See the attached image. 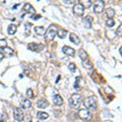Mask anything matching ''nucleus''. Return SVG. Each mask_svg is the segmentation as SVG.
<instances>
[{
  "label": "nucleus",
  "mask_w": 122,
  "mask_h": 122,
  "mask_svg": "<svg viewBox=\"0 0 122 122\" xmlns=\"http://www.w3.org/2000/svg\"><path fill=\"white\" fill-rule=\"evenodd\" d=\"M83 105L86 109H90L92 111H96L97 110V100L95 97H87L83 101Z\"/></svg>",
  "instance_id": "nucleus-1"
},
{
  "label": "nucleus",
  "mask_w": 122,
  "mask_h": 122,
  "mask_svg": "<svg viewBox=\"0 0 122 122\" xmlns=\"http://www.w3.org/2000/svg\"><path fill=\"white\" fill-rule=\"evenodd\" d=\"M81 103V96L79 94H73L69 99V106L71 108L76 109Z\"/></svg>",
  "instance_id": "nucleus-2"
},
{
  "label": "nucleus",
  "mask_w": 122,
  "mask_h": 122,
  "mask_svg": "<svg viewBox=\"0 0 122 122\" xmlns=\"http://www.w3.org/2000/svg\"><path fill=\"white\" fill-rule=\"evenodd\" d=\"M57 26L55 25H51L49 28L46 30V34H45V36L46 38H47V40L49 41H52L53 39H54V37L56 36V34H57Z\"/></svg>",
  "instance_id": "nucleus-3"
},
{
  "label": "nucleus",
  "mask_w": 122,
  "mask_h": 122,
  "mask_svg": "<svg viewBox=\"0 0 122 122\" xmlns=\"http://www.w3.org/2000/svg\"><path fill=\"white\" fill-rule=\"evenodd\" d=\"M78 116L85 121H89L93 118V114H92L89 110L86 109H81L78 112Z\"/></svg>",
  "instance_id": "nucleus-4"
},
{
  "label": "nucleus",
  "mask_w": 122,
  "mask_h": 122,
  "mask_svg": "<svg viewBox=\"0 0 122 122\" xmlns=\"http://www.w3.org/2000/svg\"><path fill=\"white\" fill-rule=\"evenodd\" d=\"M13 117H14V119L18 121V122H20L24 120V112H22V110L20 108H15L14 109V111H13Z\"/></svg>",
  "instance_id": "nucleus-5"
},
{
  "label": "nucleus",
  "mask_w": 122,
  "mask_h": 122,
  "mask_svg": "<svg viewBox=\"0 0 122 122\" xmlns=\"http://www.w3.org/2000/svg\"><path fill=\"white\" fill-rule=\"evenodd\" d=\"M85 12V6H83L81 3H77V4H75L74 7H73V13L75 15H77V16H81Z\"/></svg>",
  "instance_id": "nucleus-6"
},
{
  "label": "nucleus",
  "mask_w": 122,
  "mask_h": 122,
  "mask_svg": "<svg viewBox=\"0 0 122 122\" xmlns=\"http://www.w3.org/2000/svg\"><path fill=\"white\" fill-rule=\"evenodd\" d=\"M104 10V1H97L94 5V11L96 13H101Z\"/></svg>",
  "instance_id": "nucleus-7"
},
{
  "label": "nucleus",
  "mask_w": 122,
  "mask_h": 122,
  "mask_svg": "<svg viewBox=\"0 0 122 122\" xmlns=\"http://www.w3.org/2000/svg\"><path fill=\"white\" fill-rule=\"evenodd\" d=\"M29 49L34 52H39L41 50H43L44 46H42L40 44H36V43H30V44H29Z\"/></svg>",
  "instance_id": "nucleus-8"
},
{
  "label": "nucleus",
  "mask_w": 122,
  "mask_h": 122,
  "mask_svg": "<svg viewBox=\"0 0 122 122\" xmlns=\"http://www.w3.org/2000/svg\"><path fill=\"white\" fill-rule=\"evenodd\" d=\"M22 10H24V12L25 13H30V15H32V17H33V15L35 14V9H34V7L30 4V3H25V4L24 5V8H22Z\"/></svg>",
  "instance_id": "nucleus-9"
},
{
  "label": "nucleus",
  "mask_w": 122,
  "mask_h": 122,
  "mask_svg": "<svg viewBox=\"0 0 122 122\" xmlns=\"http://www.w3.org/2000/svg\"><path fill=\"white\" fill-rule=\"evenodd\" d=\"M32 107V102H30L29 99H24L21 102H20V109L22 110H26Z\"/></svg>",
  "instance_id": "nucleus-10"
},
{
  "label": "nucleus",
  "mask_w": 122,
  "mask_h": 122,
  "mask_svg": "<svg viewBox=\"0 0 122 122\" xmlns=\"http://www.w3.org/2000/svg\"><path fill=\"white\" fill-rule=\"evenodd\" d=\"M62 51L65 55H68V56H74L75 54V51L74 49H72L70 47H68V46H64V47L62 48Z\"/></svg>",
  "instance_id": "nucleus-11"
},
{
  "label": "nucleus",
  "mask_w": 122,
  "mask_h": 122,
  "mask_svg": "<svg viewBox=\"0 0 122 122\" xmlns=\"http://www.w3.org/2000/svg\"><path fill=\"white\" fill-rule=\"evenodd\" d=\"M48 105H49V103L46 101L45 99H39V100H38V102H37V106L39 107V108H41V109L47 108Z\"/></svg>",
  "instance_id": "nucleus-12"
},
{
  "label": "nucleus",
  "mask_w": 122,
  "mask_h": 122,
  "mask_svg": "<svg viewBox=\"0 0 122 122\" xmlns=\"http://www.w3.org/2000/svg\"><path fill=\"white\" fill-rule=\"evenodd\" d=\"M53 102H54V104L57 105V106H61L63 104V99L61 98L60 95H55V96H53Z\"/></svg>",
  "instance_id": "nucleus-13"
},
{
  "label": "nucleus",
  "mask_w": 122,
  "mask_h": 122,
  "mask_svg": "<svg viewBox=\"0 0 122 122\" xmlns=\"http://www.w3.org/2000/svg\"><path fill=\"white\" fill-rule=\"evenodd\" d=\"M69 40L72 42V43H74L75 45H79L81 44V39H79V37H77L75 35V34H70L69 35Z\"/></svg>",
  "instance_id": "nucleus-14"
},
{
  "label": "nucleus",
  "mask_w": 122,
  "mask_h": 122,
  "mask_svg": "<svg viewBox=\"0 0 122 122\" xmlns=\"http://www.w3.org/2000/svg\"><path fill=\"white\" fill-rule=\"evenodd\" d=\"M92 18L91 16H86L85 18H83V25H85V26L86 29H91L92 28Z\"/></svg>",
  "instance_id": "nucleus-15"
},
{
  "label": "nucleus",
  "mask_w": 122,
  "mask_h": 122,
  "mask_svg": "<svg viewBox=\"0 0 122 122\" xmlns=\"http://www.w3.org/2000/svg\"><path fill=\"white\" fill-rule=\"evenodd\" d=\"M35 32H36V34L37 35H45L46 34V29L44 28V26H36L35 29Z\"/></svg>",
  "instance_id": "nucleus-16"
},
{
  "label": "nucleus",
  "mask_w": 122,
  "mask_h": 122,
  "mask_svg": "<svg viewBox=\"0 0 122 122\" xmlns=\"http://www.w3.org/2000/svg\"><path fill=\"white\" fill-rule=\"evenodd\" d=\"M57 35H58V37L61 38V39H64L67 35V30H63V29H59L58 30H57Z\"/></svg>",
  "instance_id": "nucleus-17"
},
{
  "label": "nucleus",
  "mask_w": 122,
  "mask_h": 122,
  "mask_svg": "<svg viewBox=\"0 0 122 122\" xmlns=\"http://www.w3.org/2000/svg\"><path fill=\"white\" fill-rule=\"evenodd\" d=\"M82 66L85 67L86 69H92V67H93V63H92L90 60L86 59V60L82 61Z\"/></svg>",
  "instance_id": "nucleus-18"
},
{
  "label": "nucleus",
  "mask_w": 122,
  "mask_h": 122,
  "mask_svg": "<svg viewBox=\"0 0 122 122\" xmlns=\"http://www.w3.org/2000/svg\"><path fill=\"white\" fill-rule=\"evenodd\" d=\"M37 116H38V118H39V119H41V120H46V119H47V118L49 117L48 113H46V112H42V111L38 112Z\"/></svg>",
  "instance_id": "nucleus-19"
},
{
  "label": "nucleus",
  "mask_w": 122,
  "mask_h": 122,
  "mask_svg": "<svg viewBox=\"0 0 122 122\" xmlns=\"http://www.w3.org/2000/svg\"><path fill=\"white\" fill-rule=\"evenodd\" d=\"M106 15L108 16V18H113L115 15V11L113 8H107L106 9Z\"/></svg>",
  "instance_id": "nucleus-20"
},
{
  "label": "nucleus",
  "mask_w": 122,
  "mask_h": 122,
  "mask_svg": "<svg viewBox=\"0 0 122 122\" xmlns=\"http://www.w3.org/2000/svg\"><path fill=\"white\" fill-rule=\"evenodd\" d=\"M15 32H16V25H8V29H7V33H8L9 35H13Z\"/></svg>",
  "instance_id": "nucleus-21"
},
{
  "label": "nucleus",
  "mask_w": 122,
  "mask_h": 122,
  "mask_svg": "<svg viewBox=\"0 0 122 122\" xmlns=\"http://www.w3.org/2000/svg\"><path fill=\"white\" fill-rule=\"evenodd\" d=\"M78 55L81 58V60H86L87 58V53L85 50H82V49H81V50L78 51Z\"/></svg>",
  "instance_id": "nucleus-22"
},
{
  "label": "nucleus",
  "mask_w": 122,
  "mask_h": 122,
  "mask_svg": "<svg viewBox=\"0 0 122 122\" xmlns=\"http://www.w3.org/2000/svg\"><path fill=\"white\" fill-rule=\"evenodd\" d=\"M3 51H4L3 53H6V54L8 55V56H12V55H13V53H14L12 49H11V48H8V47L4 48V49H3Z\"/></svg>",
  "instance_id": "nucleus-23"
},
{
  "label": "nucleus",
  "mask_w": 122,
  "mask_h": 122,
  "mask_svg": "<svg viewBox=\"0 0 122 122\" xmlns=\"http://www.w3.org/2000/svg\"><path fill=\"white\" fill-rule=\"evenodd\" d=\"M114 25H115V21H114L113 18H107V20H106V25L107 26L111 28V26H113Z\"/></svg>",
  "instance_id": "nucleus-24"
},
{
  "label": "nucleus",
  "mask_w": 122,
  "mask_h": 122,
  "mask_svg": "<svg viewBox=\"0 0 122 122\" xmlns=\"http://www.w3.org/2000/svg\"><path fill=\"white\" fill-rule=\"evenodd\" d=\"M79 79H81V77H79V76H77V77L75 78V82H74V89H75V90H79V89H81V86L78 85Z\"/></svg>",
  "instance_id": "nucleus-25"
},
{
  "label": "nucleus",
  "mask_w": 122,
  "mask_h": 122,
  "mask_svg": "<svg viewBox=\"0 0 122 122\" xmlns=\"http://www.w3.org/2000/svg\"><path fill=\"white\" fill-rule=\"evenodd\" d=\"M6 45H7V42L6 40H0V49H4L6 48Z\"/></svg>",
  "instance_id": "nucleus-26"
},
{
  "label": "nucleus",
  "mask_w": 122,
  "mask_h": 122,
  "mask_svg": "<svg viewBox=\"0 0 122 122\" xmlns=\"http://www.w3.org/2000/svg\"><path fill=\"white\" fill-rule=\"evenodd\" d=\"M116 35L119 37H122V25H120L118 26V29L116 30Z\"/></svg>",
  "instance_id": "nucleus-27"
},
{
  "label": "nucleus",
  "mask_w": 122,
  "mask_h": 122,
  "mask_svg": "<svg viewBox=\"0 0 122 122\" xmlns=\"http://www.w3.org/2000/svg\"><path fill=\"white\" fill-rule=\"evenodd\" d=\"M68 69H69L71 72H74L75 71V64L74 63H69V65H68Z\"/></svg>",
  "instance_id": "nucleus-28"
},
{
  "label": "nucleus",
  "mask_w": 122,
  "mask_h": 122,
  "mask_svg": "<svg viewBox=\"0 0 122 122\" xmlns=\"http://www.w3.org/2000/svg\"><path fill=\"white\" fill-rule=\"evenodd\" d=\"M26 96H28L29 98H33V97H34V94H33V90L29 89L28 91H26Z\"/></svg>",
  "instance_id": "nucleus-29"
},
{
  "label": "nucleus",
  "mask_w": 122,
  "mask_h": 122,
  "mask_svg": "<svg viewBox=\"0 0 122 122\" xmlns=\"http://www.w3.org/2000/svg\"><path fill=\"white\" fill-rule=\"evenodd\" d=\"M25 122H33V118L30 115H26L25 118Z\"/></svg>",
  "instance_id": "nucleus-30"
},
{
  "label": "nucleus",
  "mask_w": 122,
  "mask_h": 122,
  "mask_svg": "<svg viewBox=\"0 0 122 122\" xmlns=\"http://www.w3.org/2000/svg\"><path fill=\"white\" fill-rule=\"evenodd\" d=\"M3 58H4V53H3V52H0V61H2Z\"/></svg>",
  "instance_id": "nucleus-31"
},
{
  "label": "nucleus",
  "mask_w": 122,
  "mask_h": 122,
  "mask_svg": "<svg viewBox=\"0 0 122 122\" xmlns=\"http://www.w3.org/2000/svg\"><path fill=\"white\" fill-rule=\"evenodd\" d=\"M40 17H41V15H36V16L34 17V20H39Z\"/></svg>",
  "instance_id": "nucleus-32"
},
{
  "label": "nucleus",
  "mask_w": 122,
  "mask_h": 122,
  "mask_svg": "<svg viewBox=\"0 0 122 122\" xmlns=\"http://www.w3.org/2000/svg\"><path fill=\"white\" fill-rule=\"evenodd\" d=\"M18 6H20V4H16V5H14V6H13V8H17Z\"/></svg>",
  "instance_id": "nucleus-33"
},
{
  "label": "nucleus",
  "mask_w": 122,
  "mask_h": 122,
  "mask_svg": "<svg viewBox=\"0 0 122 122\" xmlns=\"http://www.w3.org/2000/svg\"><path fill=\"white\" fill-rule=\"evenodd\" d=\"M65 3H73V1H64Z\"/></svg>",
  "instance_id": "nucleus-34"
},
{
  "label": "nucleus",
  "mask_w": 122,
  "mask_h": 122,
  "mask_svg": "<svg viewBox=\"0 0 122 122\" xmlns=\"http://www.w3.org/2000/svg\"><path fill=\"white\" fill-rule=\"evenodd\" d=\"M119 51H120V54L122 55V47H120V49H119Z\"/></svg>",
  "instance_id": "nucleus-35"
},
{
  "label": "nucleus",
  "mask_w": 122,
  "mask_h": 122,
  "mask_svg": "<svg viewBox=\"0 0 122 122\" xmlns=\"http://www.w3.org/2000/svg\"><path fill=\"white\" fill-rule=\"evenodd\" d=\"M0 122H3V121H2V120H0Z\"/></svg>",
  "instance_id": "nucleus-36"
}]
</instances>
